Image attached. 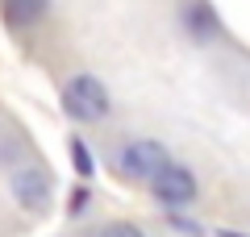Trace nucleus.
Listing matches in <instances>:
<instances>
[{
  "instance_id": "nucleus-1",
  "label": "nucleus",
  "mask_w": 250,
  "mask_h": 237,
  "mask_svg": "<svg viewBox=\"0 0 250 237\" xmlns=\"http://www.w3.org/2000/svg\"><path fill=\"white\" fill-rule=\"evenodd\" d=\"M62 108H67V117L92 125V121H104L108 117L113 100H108V88L96 75H75V79H67V88H62Z\"/></svg>"
},
{
  "instance_id": "nucleus-2",
  "label": "nucleus",
  "mask_w": 250,
  "mask_h": 237,
  "mask_svg": "<svg viewBox=\"0 0 250 237\" xmlns=\"http://www.w3.org/2000/svg\"><path fill=\"white\" fill-rule=\"evenodd\" d=\"M13 200H17L25 212H46L54 204V179H50V171L38 167V162H21V167H13Z\"/></svg>"
},
{
  "instance_id": "nucleus-3",
  "label": "nucleus",
  "mask_w": 250,
  "mask_h": 237,
  "mask_svg": "<svg viewBox=\"0 0 250 237\" xmlns=\"http://www.w3.org/2000/svg\"><path fill=\"white\" fill-rule=\"evenodd\" d=\"M163 167H167V150H163L159 141H150V138L129 141V146L121 150V162H117V171H121L125 179H134V183H150Z\"/></svg>"
},
{
  "instance_id": "nucleus-4",
  "label": "nucleus",
  "mask_w": 250,
  "mask_h": 237,
  "mask_svg": "<svg viewBox=\"0 0 250 237\" xmlns=\"http://www.w3.org/2000/svg\"><path fill=\"white\" fill-rule=\"evenodd\" d=\"M150 192H154V200L167 204V208H184V204L196 200V175L188 167H179V162H167V167L150 179Z\"/></svg>"
},
{
  "instance_id": "nucleus-5",
  "label": "nucleus",
  "mask_w": 250,
  "mask_h": 237,
  "mask_svg": "<svg viewBox=\"0 0 250 237\" xmlns=\"http://www.w3.org/2000/svg\"><path fill=\"white\" fill-rule=\"evenodd\" d=\"M46 17V0H4V21L9 25H34Z\"/></svg>"
},
{
  "instance_id": "nucleus-6",
  "label": "nucleus",
  "mask_w": 250,
  "mask_h": 237,
  "mask_svg": "<svg viewBox=\"0 0 250 237\" xmlns=\"http://www.w3.org/2000/svg\"><path fill=\"white\" fill-rule=\"evenodd\" d=\"M184 21H188V34H196V38H213L217 34V17H213V9H208L205 0H192L184 9Z\"/></svg>"
},
{
  "instance_id": "nucleus-7",
  "label": "nucleus",
  "mask_w": 250,
  "mask_h": 237,
  "mask_svg": "<svg viewBox=\"0 0 250 237\" xmlns=\"http://www.w3.org/2000/svg\"><path fill=\"white\" fill-rule=\"evenodd\" d=\"M71 158H75V171L80 175H92V154H88V146L80 138H71Z\"/></svg>"
},
{
  "instance_id": "nucleus-8",
  "label": "nucleus",
  "mask_w": 250,
  "mask_h": 237,
  "mask_svg": "<svg viewBox=\"0 0 250 237\" xmlns=\"http://www.w3.org/2000/svg\"><path fill=\"white\" fill-rule=\"evenodd\" d=\"M100 237H146L138 225H129V220H113V225L100 229Z\"/></svg>"
}]
</instances>
